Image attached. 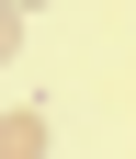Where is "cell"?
<instances>
[{"mask_svg":"<svg viewBox=\"0 0 136 159\" xmlns=\"http://www.w3.org/2000/svg\"><path fill=\"white\" fill-rule=\"evenodd\" d=\"M0 159H46V114H0Z\"/></svg>","mask_w":136,"mask_h":159,"instance_id":"6da1fadb","label":"cell"},{"mask_svg":"<svg viewBox=\"0 0 136 159\" xmlns=\"http://www.w3.org/2000/svg\"><path fill=\"white\" fill-rule=\"evenodd\" d=\"M11 34H23V0H0V57H11Z\"/></svg>","mask_w":136,"mask_h":159,"instance_id":"7a4b0ae2","label":"cell"},{"mask_svg":"<svg viewBox=\"0 0 136 159\" xmlns=\"http://www.w3.org/2000/svg\"><path fill=\"white\" fill-rule=\"evenodd\" d=\"M23 11H34V0H23Z\"/></svg>","mask_w":136,"mask_h":159,"instance_id":"3957f363","label":"cell"}]
</instances>
